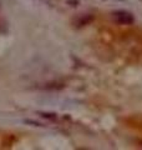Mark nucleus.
I'll list each match as a JSON object with an SVG mask.
<instances>
[{
    "mask_svg": "<svg viewBox=\"0 0 142 150\" xmlns=\"http://www.w3.org/2000/svg\"><path fill=\"white\" fill-rule=\"evenodd\" d=\"M113 19H115L116 23H118V24H121V25H130L135 20L131 13L124 11V10H118V11L113 13Z\"/></svg>",
    "mask_w": 142,
    "mask_h": 150,
    "instance_id": "nucleus-1",
    "label": "nucleus"
}]
</instances>
